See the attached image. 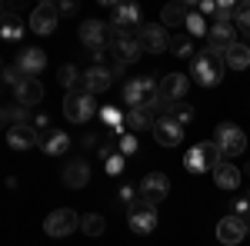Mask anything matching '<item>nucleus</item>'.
I'll use <instances>...</instances> for the list:
<instances>
[{
	"label": "nucleus",
	"mask_w": 250,
	"mask_h": 246,
	"mask_svg": "<svg viewBox=\"0 0 250 246\" xmlns=\"http://www.w3.org/2000/svg\"><path fill=\"white\" fill-rule=\"evenodd\" d=\"M40 150L47 153V156H63V153L70 150V136L60 130H47L40 133Z\"/></svg>",
	"instance_id": "obj_23"
},
{
	"label": "nucleus",
	"mask_w": 250,
	"mask_h": 246,
	"mask_svg": "<svg viewBox=\"0 0 250 246\" xmlns=\"http://www.w3.org/2000/svg\"><path fill=\"white\" fill-rule=\"evenodd\" d=\"M114 67H100L94 63L87 74H83V90L87 94H104V90H110V83H114Z\"/></svg>",
	"instance_id": "obj_17"
},
{
	"label": "nucleus",
	"mask_w": 250,
	"mask_h": 246,
	"mask_svg": "<svg viewBox=\"0 0 250 246\" xmlns=\"http://www.w3.org/2000/svg\"><path fill=\"white\" fill-rule=\"evenodd\" d=\"M170 54L173 57H190L193 54V37L187 34V30H177L170 37Z\"/></svg>",
	"instance_id": "obj_29"
},
{
	"label": "nucleus",
	"mask_w": 250,
	"mask_h": 246,
	"mask_svg": "<svg viewBox=\"0 0 250 246\" xmlns=\"http://www.w3.org/2000/svg\"><path fill=\"white\" fill-rule=\"evenodd\" d=\"M137 189H140V196L147 200V203H160V200H167V193H170V180L164 176V173H147L140 183H137Z\"/></svg>",
	"instance_id": "obj_14"
},
{
	"label": "nucleus",
	"mask_w": 250,
	"mask_h": 246,
	"mask_svg": "<svg viewBox=\"0 0 250 246\" xmlns=\"http://www.w3.org/2000/svg\"><path fill=\"white\" fill-rule=\"evenodd\" d=\"M247 227H250V220H247Z\"/></svg>",
	"instance_id": "obj_41"
},
{
	"label": "nucleus",
	"mask_w": 250,
	"mask_h": 246,
	"mask_svg": "<svg viewBox=\"0 0 250 246\" xmlns=\"http://www.w3.org/2000/svg\"><path fill=\"white\" fill-rule=\"evenodd\" d=\"M14 67L20 70V80H23V76H40V70L47 67V54H43L40 47H27V50L17 57Z\"/></svg>",
	"instance_id": "obj_18"
},
{
	"label": "nucleus",
	"mask_w": 250,
	"mask_h": 246,
	"mask_svg": "<svg viewBox=\"0 0 250 246\" xmlns=\"http://www.w3.org/2000/svg\"><path fill=\"white\" fill-rule=\"evenodd\" d=\"M63 183L70 189H83L90 183V167H87V160H70L67 167H63Z\"/></svg>",
	"instance_id": "obj_22"
},
{
	"label": "nucleus",
	"mask_w": 250,
	"mask_h": 246,
	"mask_svg": "<svg viewBox=\"0 0 250 246\" xmlns=\"http://www.w3.org/2000/svg\"><path fill=\"white\" fill-rule=\"evenodd\" d=\"M247 233H250L247 220H240V216H233V213L217 223V240H220L224 246H240L244 240H247Z\"/></svg>",
	"instance_id": "obj_12"
},
{
	"label": "nucleus",
	"mask_w": 250,
	"mask_h": 246,
	"mask_svg": "<svg viewBox=\"0 0 250 246\" xmlns=\"http://www.w3.org/2000/svg\"><path fill=\"white\" fill-rule=\"evenodd\" d=\"M187 90H190V80L184 74H167L160 80V96H164L167 103H180V100L187 96Z\"/></svg>",
	"instance_id": "obj_20"
},
{
	"label": "nucleus",
	"mask_w": 250,
	"mask_h": 246,
	"mask_svg": "<svg viewBox=\"0 0 250 246\" xmlns=\"http://www.w3.org/2000/svg\"><path fill=\"white\" fill-rule=\"evenodd\" d=\"M154 140L160 147H180V140H184V127L173 120V116H160L154 127Z\"/></svg>",
	"instance_id": "obj_19"
},
{
	"label": "nucleus",
	"mask_w": 250,
	"mask_h": 246,
	"mask_svg": "<svg viewBox=\"0 0 250 246\" xmlns=\"http://www.w3.org/2000/svg\"><path fill=\"white\" fill-rule=\"evenodd\" d=\"M94 114H97L94 94H87V90H70V94L63 96V116H67V120H74V123H87Z\"/></svg>",
	"instance_id": "obj_6"
},
{
	"label": "nucleus",
	"mask_w": 250,
	"mask_h": 246,
	"mask_svg": "<svg viewBox=\"0 0 250 246\" xmlns=\"http://www.w3.org/2000/svg\"><path fill=\"white\" fill-rule=\"evenodd\" d=\"M160 83H157L154 76H134V80H127V87H124V103H127V110H137V107H160Z\"/></svg>",
	"instance_id": "obj_2"
},
{
	"label": "nucleus",
	"mask_w": 250,
	"mask_h": 246,
	"mask_svg": "<svg viewBox=\"0 0 250 246\" xmlns=\"http://www.w3.org/2000/svg\"><path fill=\"white\" fill-rule=\"evenodd\" d=\"M137 40H140L144 54H164V50H170V34H167V27L144 23V27L137 30Z\"/></svg>",
	"instance_id": "obj_11"
},
{
	"label": "nucleus",
	"mask_w": 250,
	"mask_h": 246,
	"mask_svg": "<svg viewBox=\"0 0 250 246\" xmlns=\"http://www.w3.org/2000/svg\"><path fill=\"white\" fill-rule=\"evenodd\" d=\"M80 229H83L87 236H100V233L107 229V220H104L100 213H87V216H83V223H80Z\"/></svg>",
	"instance_id": "obj_32"
},
{
	"label": "nucleus",
	"mask_w": 250,
	"mask_h": 246,
	"mask_svg": "<svg viewBox=\"0 0 250 246\" xmlns=\"http://www.w3.org/2000/svg\"><path fill=\"white\" fill-rule=\"evenodd\" d=\"M224 70H227V63H224V54H217V50H200V54H193V63H190V76L200 83V87H217L220 80H224Z\"/></svg>",
	"instance_id": "obj_1"
},
{
	"label": "nucleus",
	"mask_w": 250,
	"mask_h": 246,
	"mask_svg": "<svg viewBox=\"0 0 250 246\" xmlns=\"http://www.w3.org/2000/svg\"><path fill=\"white\" fill-rule=\"evenodd\" d=\"M224 63H227L230 70H247V67H250V47L237 40V43H233L230 50L224 54Z\"/></svg>",
	"instance_id": "obj_27"
},
{
	"label": "nucleus",
	"mask_w": 250,
	"mask_h": 246,
	"mask_svg": "<svg viewBox=\"0 0 250 246\" xmlns=\"http://www.w3.org/2000/svg\"><path fill=\"white\" fill-rule=\"evenodd\" d=\"M120 167H124V160H120V156H114V160L107 163V170H110V173H117V170H120Z\"/></svg>",
	"instance_id": "obj_40"
},
{
	"label": "nucleus",
	"mask_w": 250,
	"mask_h": 246,
	"mask_svg": "<svg viewBox=\"0 0 250 246\" xmlns=\"http://www.w3.org/2000/svg\"><path fill=\"white\" fill-rule=\"evenodd\" d=\"M80 220L74 209H54L50 216H47V223H43V229H47V236H54V240H60V236H70L74 229H80Z\"/></svg>",
	"instance_id": "obj_9"
},
{
	"label": "nucleus",
	"mask_w": 250,
	"mask_h": 246,
	"mask_svg": "<svg viewBox=\"0 0 250 246\" xmlns=\"http://www.w3.org/2000/svg\"><path fill=\"white\" fill-rule=\"evenodd\" d=\"M193 7L187 3H167L164 10H160V20H164V27H177V30H184L187 27V17H190Z\"/></svg>",
	"instance_id": "obj_24"
},
{
	"label": "nucleus",
	"mask_w": 250,
	"mask_h": 246,
	"mask_svg": "<svg viewBox=\"0 0 250 246\" xmlns=\"http://www.w3.org/2000/svg\"><path fill=\"white\" fill-rule=\"evenodd\" d=\"M233 17H237V3H233V0L217 3V14H213V20H233Z\"/></svg>",
	"instance_id": "obj_35"
},
{
	"label": "nucleus",
	"mask_w": 250,
	"mask_h": 246,
	"mask_svg": "<svg viewBox=\"0 0 250 246\" xmlns=\"http://www.w3.org/2000/svg\"><path fill=\"white\" fill-rule=\"evenodd\" d=\"M27 116H30V107H3V123H7V130L17 127V123H30Z\"/></svg>",
	"instance_id": "obj_31"
},
{
	"label": "nucleus",
	"mask_w": 250,
	"mask_h": 246,
	"mask_svg": "<svg viewBox=\"0 0 250 246\" xmlns=\"http://www.w3.org/2000/svg\"><path fill=\"white\" fill-rule=\"evenodd\" d=\"M60 14H77V0H63V3H57Z\"/></svg>",
	"instance_id": "obj_39"
},
{
	"label": "nucleus",
	"mask_w": 250,
	"mask_h": 246,
	"mask_svg": "<svg viewBox=\"0 0 250 246\" xmlns=\"http://www.w3.org/2000/svg\"><path fill=\"white\" fill-rule=\"evenodd\" d=\"M173 120H177V123H180V127H187V123H190L193 120V107H187V103H180V107H173Z\"/></svg>",
	"instance_id": "obj_36"
},
{
	"label": "nucleus",
	"mask_w": 250,
	"mask_h": 246,
	"mask_svg": "<svg viewBox=\"0 0 250 246\" xmlns=\"http://www.w3.org/2000/svg\"><path fill=\"white\" fill-rule=\"evenodd\" d=\"M57 20H60L57 3L43 0V3H37V7H34V14H30V30L47 37V34H54V30H57Z\"/></svg>",
	"instance_id": "obj_13"
},
{
	"label": "nucleus",
	"mask_w": 250,
	"mask_h": 246,
	"mask_svg": "<svg viewBox=\"0 0 250 246\" xmlns=\"http://www.w3.org/2000/svg\"><path fill=\"white\" fill-rule=\"evenodd\" d=\"M80 43L100 60L104 47L110 43V23H100V20H87V23H80Z\"/></svg>",
	"instance_id": "obj_7"
},
{
	"label": "nucleus",
	"mask_w": 250,
	"mask_h": 246,
	"mask_svg": "<svg viewBox=\"0 0 250 246\" xmlns=\"http://www.w3.org/2000/svg\"><path fill=\"white\" fill-rule=\"evenodd\" d=\"M190 37H207L210 34V23H207V17L200 14V10H190V17H187V27H184Z\"/></svg>",
	"instance_id": "obj_30"
},
{
	"label": "nucleus",
	"mask_w": 250,
	"mask_h": 246,
	"mask_svg": "<svg viewBox=\"0 0 250 246\" xmlns=\"http://www.w3.org/2000/svg\"><path fill=\"white\" fill-rule=\"evenodd\" d=\"M127 223H130V229H134L137 236L154 233L157 229V207L147 203L144 196H137L134 203H127Z\"/></svg>",
	"instance_id": "obj_5"
},
{
	"label": "nucleus",
	"mask_w": 250,
	"mask_h": 246,
	"mask_svg": "<svg viewBox=\"0 0 250 246\" xmlns=\"http://www.w3.org/2000/svg\"><path fill=\"white\" fill-rule=\"evenodd\" d=\"M120 150L127 153V156H130V153H137V136H134V133H127V136H120Z\"/></svg>",
	"instance_id": "obj_37"
},
{
	"label": "nucleus",
	"mask_w": 250,
	"mask_h": 246,
	"mask_svg": "<svg viewBox=\"0 0 250 246\" xmlns=\"http://www.w3.org/2000/svg\"><path fill=\"white\" fill-rule=\"evenodd\" d=\"M213 143H217V150L224 153V160H230V163L250 147L247 136H244V130L233 127V123H220V127L213 130Z\"/></svg>",
	"instance_id": "obj_4"
},
{
	"label": "nucleus",
	"mask_w": 250,
	"mask_h": 246,
	"mask_svg": "<svg viewBox=\"0 0 250 246\" xmlns=\"http://www.w3.org/2000/svg\"><path fill=\"white\" fill-rule=\"evenodd\" d=\"M247 196H250V193H247Z\"/></svg>",
	"instance_id": "obj_42"
},
{
	"label": "nucleus",
	"mask_w": 250,
	"mask_h": 246,
	"mask_svg": "<svg viewBox=\"0 0 250 246\" xmlns=\"http://www.w3.org/2000/svg\"><path fill=\"white\" fill-rule=\"evenodd\" d=\"M233 43H237V23L233 20H213L210 34H207V47L217 54H227Z\"/></svg>",
	"instance_id": "obj_10"
},
{
	"label": "nucleus",
	"mask_w": 250,
	"mask_h": 246,
	"mask_svg": "<svg viewBox=\"0 0 250 246\" xmlns=\"http://www.w3.org/2000/svg\"><path fill=\"white\" fill-rule=\"evenodd\" d=\"M17 76H20L17 67H7V70H3V83H7V87H17V83H20Z\"/></svg>",
	"instance_id": "obj_38"
},
{
	"label": "nucleus",
	"mask_w": 250,
	"mask_h": 246,
	"mask_svg": "<svg viewBox=\"0 0 250 246\" xmlns=\"http://www.w3.org/2000/svg\"><path fill=\"white\" fill-rule=\"evenodd\" d=\"M14 94H17L20 107H37L40 100H43V83H40L37 76H23L17 87H14Z\"/></svg>",
	"instance_id": "obj_21"
},
{
	"label": "nucleus",
	"mask_w": 250,
	"mask_h": 246,
	"mask_svg": "<svg viewBox=\"0 0 250 246\" xmlns=\"http://www.w3.org/2000/svg\"><path fill=\"white\" fill-rule=\"evenodd\" d=\"M220 163H224V153L217 150L213 140L210 143H197V147H190L187 156H184V167H187L190 173H207V170L213 173Z\"/></svg>",
	"instance_id": "obj_3"
},
{
	"label": "nucleus",
	"mask_w": 250,
	"mask_h": 246,
	"mask_svg": "<svg viewBox=\"0 0 250 246\" xmlns=\"http://www.w3.org/2000/svg\"><path fill=\"white\" fill-rule=\"evenodd\" d=\"M20 34H23V27H20L10 14H3V40H17Z\"/></svg>",
	"instance_id": "obj_34"
},
{
	"label": "nucleus",
	"mask_w": 250,
	"mask_h": 246,
	"mask_svg": "<svg viewBox=\"0 0 250 246\" xmlns=\"http://www.w3.org/2000/svg\"><path fill=\"white\" fill-rule=\"evenodd\" d=\"M57 76H60V83L67 87V94H70V90H83V74H80L77 67L63 63V67L57 70Z\"/></svg>",
	"instance_id": "obj_28"
},
{
	"label": "nucleus",
	"mask_w": 250,
	"mask_h": 246,
	"mask_svg": "<svg viewBox=\"0 0 250 246\" xmlns=\"http://www.w3.org/2000/svg\"><path fill=\"white\" fill-rule=\"evenodd\" d=\"M160 116L150 110V107H137V110H127V127L130 130H154Z\"/></svg>",
	"instance_id": "obj_25"
},
{
	"label": "nucleus",
	"mask_w": 250,
	"mask_h": 246,
	"mask_svg": "<svg viewBox=\"0 0 250 246\" xmlns=\"http://www.w3.org/2000/svg\"><path fill=\"white\" fill-rule=\"evenodd\" d=\"M110 27L114 30H124V34H130V30H140L144 23H140V10H137L134 3H114L110 7Z\"/></svg>",
	"instance_id": "obj_15"
},
{
	"label": "nucleus",
	"mask_w": 250,
	"mask_h": 246,
	"mask_svg": "<svg viewBox=\"0 0 250 246\" xmlns=\"http://www.w3.org/2000/svg\"><path fill=\"white\" fill-rule=\"evenodd\" d=\"M213 183L224 187V189H237V187H240V170L233 167L230 160H224V163L213 170Z\"/></svg>",
	"instance_id": "obj_26"
},
{
	"label": "nucleus",
	"mask_w": 250,
	"mask_h": 246,
	"mask_svg": "<svg viewBox=\"0 0 250 246\" xmlns=\"http://www.w3.org/2000/svg\"><path fill=\"white\" fill-rule=\"evenodd\" d=\"M110 47H114L117 54V63H137L140 60V54H144V47H140V40L134 37V34H124V30H114L110 27Z\"/></svg>",
	"instance_id": "obj_8"
},
{
	"label": "nucleus",
	"mask_w": 250,
	"mask_h": 246,
	"mask_svg": "<svg viewBox=\"0 0 250 246\" xmlns=\"http://www.w3.org/2000/svg\"><path fill=\"white\" fill-rule=\"evenodd\" d=\"M7 143L14 150H34V147H40V130L34 123H17L7 130Z\"/></svg>",
	"instance_id": "obj_16"
},
{
	"label": "nucleus",
	"mask_w": 250,
	"mask_h": 246,
	"mask_svg": "<svg viewBox=\"0 0 250 246\" xmlns=\"http://www.w3.org/2000/svg\"><path fill=\"white\" fill-rule=\"evenodd\" d=\"M233 23H237V30H240L244 37H250V3L247 0L237 3V17H233Z\"/></svg>",
	"instance_id": "obj_33"
}]
</instances>
